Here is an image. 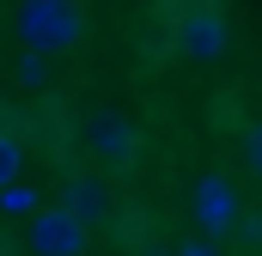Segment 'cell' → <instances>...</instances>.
<instances>
[{
	"label": "cell",
	"mask_w": 262,
	"mask_h": 256,
	"mask_svg": "<svg viewBox=\"0 0 262 256\" xmlns=\"http://www.w3.org/2000/svg\"><path fill=\"white\" fill-rule=\"evenodd\" d=\"M12 31L31 55H67L85 37V12H79V0H18Z\"/></svg>",
	"instance_id": "6da1fadb"
},
{
	"label": "cell",
	"mask_w": 262,
	"mask_h": 256,
	"mask_svg": "<svg viewBox=\"0 0 262 256\" xmlns=\"http://www.w3.org/2000/svg\"><path fill=\"white\" fill-rule=\"evenodd\" d=\"M244 153H250V165L262 171V128H250V134H244Z\"/></svg>",
	"instance_id": "8fae6325"
},
{
	"label": "cell",
	"mask_w": 262,
	"mask_h": 256,
	"mask_svg": "<svg viewBox=\"0 0 262 256\" xmlns=\"http://www.w3.org/2000/svg\"><path fill=\"white\" fill-rule=\"evenodd\" d=\"M232 232H238V244H244V250H262V214H238V220H232Z\"/></svg>",
	"instance_id": "30bf717a"
},
{
	"label": "cell",
	"mask_w": 262,
	"mask_h": 256,
	"mask_svg": "<svg viewBox=\"0 0 262 256\" xmlns=\"http://www.w3.org/2000/svg\"><path fill=\"white\" fill-rule=\"evenodd\" d=\"M85 146H92V159H104V165H134V153H140V134H134L128 116H116V110H98V116H85Z\"/></svg>",
	"instance_id": "277c9868"
},
{
	"label": "cell",
	"mask_w": 262,
	"mask_h": 256,
	"mask_svg": "<svg viewBox=\"0 0 262 256\" xmlns=\"http://www.w3.org/2000/svg\"><path fill=\"white\" fill-rule=\"evenodd\" d=\"M0 214H37V195L25 189V183H6L0 189Z\"/></svg>",
	"instance_id": "ba28073f"
},
{
	"label": "cell",
	"mask_w": 262,
	"mask_h": 256,
	"mask_svg": "<svg viewBox=\"0 0 262 256\" xmlns=\"http://www.w3.org/2000/svg\"><path fill=\"white\" fill-rule=\"evenodd\" d=\"M18 79H25V86H49V55H31V49H25V55H18Z\"/></svg>",
	"instance_id": "9c48e42d"
},
{
	"label": "cell",
	"mask_w": 262,
	"mask_h": 256,
	"mask_svg": "<svg viewBox=\"0 0 262 256\" xmlns=\"http://www.w3.org/2000/svg\"><path fill=\"white\" fill-rule=\"evenodd\" d=\"M177 49H183L189 61H220V55H226V12H220L213 0L183 6V18H177Z\"/></svg>",
	"instance_id": "7a4b0ae2"
},
{
	"label": "cell",
	"mask_w": 262,
	"mask_h": 256,
	"mask_svg": "<svg viewBox=\"0 0 262 256\" xmlns=\"http://www.w3.org/2000/svg\"><path fill=\"white\" fill-rule=\"evenodd\" d=\"M85 232H92V226H79L67 207H37L31 226H25V244L37 256H79L85 250Z\"/></svg>",
	"instance_id": "3957f363"
},
{
	"label": "cell",
	"mask_w": 262,
	"mask_h": 256,
	"mask_svg": "<svg viewBox=\"0 0 262 256\" xmlns=\"http://www.w3.org/2000/svg\"><path fill=\"white\" fill-rule=\"evenodd\" d=\"M189 207H195V226L201 232H232V220H238V189L226 183V177H201L195 189H189Z\"/></svg>",
	"instance_id": "5b68a950"
},
{
	"label": "cell",
	"mask_w": 262,
	"mask_h": 256,
	"mask_svg": "<svg viewBox=\"0 0 262 256\" xmlns=\"http://www.w3.org/2000/svg\"><path fill=\"white\" fill-rule=\"evenodd\" d=\"M183 256H213V250H207V244L195 238V244H183Z\"/></svg>",
	"instance_id": "7c38bea8"
},
{
	"label": "cell",
	"mask_w": 262,
	"mask_h": 256,
	"mask_svg": "<svg viewBox=\"0 0 262 256\" xmlns=\"http://www.w3.org/2000/svg\"><path fill=\"white\" fill-rule=\"evenodd\" d=\"M61 207L79 220V226H98V220L110 214V195H104L98 177H67V201H61Z\"/></svg>",
	"instance_id": "8992f818"
},
{
	"label": "cell",
	"mask_w": 262,
	"mask_h": 256,
	"mask_svg": "<svg viewBox=\"0 0 262 256\" xmlns=\"http://www.w3.org/2000/svg\"><path fill=\"white\" fill-rule=\"evenodd\" d=\"M18 165H25V146L0 128V189H6V183H18Z\"/></svg>",
	"instance_id": "52a82bcc"
}]
</instances>
